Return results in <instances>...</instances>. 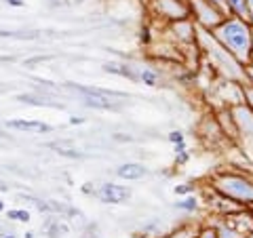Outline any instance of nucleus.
Here are the masks:
<instances>
[{
  "instance_id": "f257e3e1",
  "label": "nucleus",
  "mask_w": 253,
  "mask_h": 238,
  "mask_svg": "<svg viewBox=\"0 0 253 238\" xmlns=\"http://www.w3.org/2000/svg\"><path fill=\"white\" fill-rule=\"evenodd\" d=\"M211 34L236 61L247 63L251 59L253 28H251L249 21L234 17V15H228L217 28L211 30Z\"/></svg>"
},
{
  "instance_id": "f03ea898",
  "label": "nucleus",
  "mask_w": 253,
  "mask_h": 238,
  "mask_svg": "<svg viewBox=\"0 0 253 238\" xmlns=\"http://www.w3.org/2000/svg\"><path fill=\"white\" fill-rule=\"evenodd\" d=\"M213 192L221 198L230 200L239 207H251L253 204V179L239 171H221L211 177Z\"/></svg>"
},
{
  "instance_id": "7ed1b4c3",
  "label": "nucleus",
  "mask_w": 253,
  "mask_h": 238,
  "mask_svg": "<svg viewBox=\"0 0 253 238\" xmlns=\"http://www.w3.org/2000/svg\"><path fill=\"white\" fill-rule=\"evenodd\" d=\"M70 89L83 95L84 106L95 108V110H121L116 99H126V93L112 91V89H97V86H81V84H70Z\"/></svg>"
},
{
  "instance_id": "20e7f679",
  "label": "nucleus",
  "mask_w": 253,
  "mask_h": 238,
  "mask_svg": "<svg viewBox=\"0 0 253 238\" xmlns=\"http://www.w3.org/2000/svg\"><path fill=\"white\" fill-rule=\"evenodd\" d=\"M188 6H190V17L194 19L196 26L203 30H209V32L213 28H217L228 17L224 11H219L209 0H188Z\"/></svg>"
},
{
  "instance_id": "39448f33",
  "label": "nucleus",
  "mask_w": 253,
  "mask_h": 238,
  "mask_svg": "<svg viewBox=\"0 0 253 238\" xmlns=\"http://www.w3.org/2000/svg\"><path fill=\"white\" fill-rule=\"evenodd\" d=\"M150 9L165 21H179L190 17L188 0H150Z\"/></svg>"
},
{
  "instance_id": "423d86ee",
  "label": "nucleus",
  "mask_w": 253,
  "mask_h": 238,
  "mask_svg": "<svg viewBox=\"0 0 253 238\" xmlns=\"http://www.w3.org/2000/svg\"><path fill=\"white\" fill-rule=\"evenodd\" d=\"M95 196H97L104 204H125L131 198V188L106 181V184H101L97 190H95Z\"/></svg>"
},
{
  "instance_id": "0eeeda50",
  "label": "nucleus",
  "mask_w": 253,
  "mask_h": 238,
  "mask_svg": "<svg viewBox=\"0 0 253 238\" xmlns=\"http://www.w3.org/2000/svg\"><path fill=\"white\" fill-rule=\"evenodd\" d=\"M196 30H199V26L194 23L192 17L171 23V32L175 34V38L179 42H186V44H192V42L196 44Z\"/></svg>"
},
{
  "instance_id": "6e6552de",
  "label": "nucleus",
  "mask_w": 253,
  "mask_h": 238,
  "mask_svg": "<svg viewBox=\"0 0 253 238\" xmlns=\"http://www.w3.org/2000/svg\"><path fill=\"white\" fill-rule=\"evenodd\" d=\"M11 131H23V133H51L53 126L42 120H26V118H13L6 122Z\"/></svg>"
},
{
  "instance_id": "1a4fd4ad",
  "label": "nucleus",
  "mask_w": 253,
  "mask_h": 238,
  "mask_svg": "<svg viewBox=\"0 0 253 238\" xmlns=\"http://www.w3.org/2000/svg\"><path fill=\"white\" fill-rule=\"evenodd\" d=\"M116 177H121L125 181H139L148 177V166L141 162H125L116 169Z\"/></svg>"
},
{
  "instance_id": "9d476101",
  "label": "nucleus",
  "mask_w": 253,
  "mask_h": 238,
  "mask_svg": "<svg viewBox=\"0 0 253 238\" xmlns=\"http://www.w3.org/2000/svg\"><path fill=\"white\" fill-rule=\"evenodd\" d=\"M224 2H226L230 15L249 21V0H224Z\"/></svg>"
},
{
  "instance_id": "9b49d317",
  "label": "nucleus",
  "mask_w": 253,
  "mask_h": 238,
  "mask_svg": "<svg viewBox=\"0 0 253 238\" xmlns=\"http://www.w3.org/2000/svg\"><path fill=\"white\" fill-rule=\"evenodd\" d=\"M175 209L184 211V213H196V211L201 209V200H199V196H196V194L181 196V198H177V202H175Z\"/></svg>"
},
{
  "instance_id": "f8f14e48",
  "label": "nucleus",
  "mask_w": 253,
  "mask_h": 238,
  "mask_svg": "<svg viewBox=\"0 0 253 238\" xmlns=\"http://www.w3.org/2000/svg\"><path fill=\"white\" fill-rule=\"evenodd\" d=\"M104 70H106V72H110V74H116V76H123V78H131V80H137V74L133 72L129 66H125V63H106Z\"/></svg>"
},
{
  "instance_id": "ddd939ff",
  "label": "nucleus",
  "mask_w": 253,
  "mask_h": 238,
  "mask_svg": "<svg viewBox=\"0 0 253 238\" xmlns=\"http://www.w3.org/2000/svg\"><path fill=\"white\" fill-rule=\"evenodd\" d=\"M137 80H141L146 86H156L158 84V72L152 68H141L137 74Z\"/></svg>"
},
{
  "instance_id": "4468645a",
  "label": "nucleus",
  "mask_w": 253,
  "mask_h": 238,
  "mask_svg": "<svg viewBox=\"0 0 253 238\" xmlns=\"http://www.w3.org/2000/svg\"><path fill=\"white\" fill-rule=\"evenodd\" d=\"M6 217L13 219V221L28 224V221H30V211H26V209H9V211H6Z\"/></svg>"
},
{
  "instance_id": "2eb2a0df",
  "label": "nucleus",
  "mask_w": 253,
  "mask_h": 238,
  "mask_svg": "<svg viewBox=\"0 0 253 238\" xmlns=\"http://www.w3.org/2000/svg\"><path fill=\"white\" fill-rule=\"evenodd\" d=\"M188 160H190V152L186 148V141H184V144H177L175 146V162L177 164H186Z\"/></svg>"
},
{
  "instance_id": "dca6fc26",
  "label": "nucleus",
  "mask_w": 253,
  "mask_h": 238,
  "mask_svg": "<svg viewBox=\"0 0 253 238\" xmlns=\"http://www.w3.org/2000/svg\"><path fill=\"white\" fill-rule=\"evenodd\" d=\"M196 236V232L192 228H179V230H175L173 234H169V236H165V238H194Z\"/></svg>"
},
{
  "instance_id": "f3484780",
  "label": "nucleus",
  "mask_w": 253,
  "mask_h": 238,
  "mask_svg": "<svg viewBox=\"0 0 253 238\" xmlns=\"http://www.w3.org/2000/svg\"><path fill=\"white\" fill-rule=\"evenodd\" d=\"M173 192H175L177 196H188V194L196 192V186L194 184H179V186L173 188Z\"/></svg>"
},
{
  "instance_id": "a211bd4d",
  "label": "nucleus",
  "mask_w": 253,
  "mask_h": 238,
  "mask_svg": "<svg viewBox=\"0 0 253 238\" xmlns=\"http://www.w3.org/2000/svg\"><path fill=\"white\" fill-rule=\"evenodd\" d=\"M196 238H219V234H217L215 226H205L196 232Z\"/></svg>"
},
{
  "instance_id": "6ab92c4d",
  "label": "nucleus",
  "mask_w": 253,
  "mask_h": 238,
  "mask_svg": "<svg viewBox=\"0 0 253 238\" xmlns=\"http://www.w3.org/2000/svg\"><path fill=\"white\" fill-rule=\"evenodd\" d=\"M243 72H245V86H253V61L251 59L247 63H243Z\"/></svg>"
},
{
  "instance_id": "aec40b11",
  "label": "nucleus",
  "mask_w": 253,
  "mask_h": 238,
  "mask_svg": "<svg viewBox=\"0 0 253 238\" xmlns=\"http://www.w3.org/2000/svg\"><path fill=\"white\" fill-rule=\"evenodd\" d=\"M51 148L57 150V154H61V156H70V158H83V154L78 152V150H68V148L57 146V144H51Z\"/></svg>"
},
{
  "instance_id": "412c9836",
  "label": "nucleus",
  "mask_w": 253,
  "mask_h": 238,
  "mask_svg": "<svg viewBox=\"0 0 253 238\" xmlns=\"http://www.w3.org/2000/svg\"><path fill=\"white\" fill-rule=\"evenodd\" d=\"M167 139L171 141L173 146H177V144H184V141H186V139H184V133H181V131H171V133L167 135Z\"/></svg>"
},
{
  "instance_id": "4be33fe9",
  "label": "nucleus",
  "mask_w": 253,
  "mask_h": 238,
  "mask_svg": "<svg viewBox=\"0 0 253 238\" xmlns=\"http://www.w3.org/2000/svg\"><path fill=\"white\" fill-rule=\"evenodd\" d=\"M245 101H247V106L253 110V86H245Z\"/></svg>"
},
{
  "instance_id": "5701e85b",
  "label": "nucleus",
  "mask_w": 253,
  "mask_h": 238,
  "mask_svg": "<svg viewBox=\"0 0 253 238\" xmlns=\"http://www.w3.org/2000/svg\"><path fill=\"white\" fill-rule=\"evenodd\" d=\"M209 2H213V4H215L219 11H224L226 15H230V13H228V6H226V2H224V0H209Z\"/></svg>"
},
{
  "instance_id": "b1692460",
  "label": "nucleus",
  "mask_w": 253,
  "mask_h": 238,
  "mask_svg": "<svg viewBox=\"0 0 253 238\" xmlns=\"http://www.w3.org/2000/svg\"><path fill=\"white\" fill-rule=\"evenodd\" d=\"M139 40L144 42V44H150V30H148V28H144V30H141V34H139Z\"/></svg>"
},
{
  "instance_id": "393cba45",
  "label": "nucleus",
  "mask_w": 253,
  "mask_h": 238,
  "mask_svg": "<svg viewBox=\"0 0 253 238\" xmlns=\"http://www.w3.org/2000/svg\"><path fill=\"white\" fill-rule=\"evenodd\" d=\"M2 2H6L9 6H17V9H21V6H26V0H2Z\"/></svg>"
},
{
  "instance_id": "a878e982",
  "label": "nucleus",
  "mask_w": 253,
  "mask_h": 238,
  "mask_svg": "<svg viewBox=\"0 0 253 238\" xmlns=\"http://www.w3.org/2000/svg\"><path fill=\"white\" fill-rule=\"evenodd\" d=\"M84 122V118L81 116H70V124H83Z\"/></svg>"
},
{
  "instance_id": "bb28decb",
  "label": "nucleus",
  "mask_w": 253,
  "mask_h": 238,
  "mask_svg": "<svg viewBox=\"0 0 253 238\" xmlns=\"http://www.w3.org/2000/svg\"><path fill=\"white\" fill-rule=\"evenodd\" d=\"M249 23L253 28V0H249Z\"/></svg>"
},
{
  "instance_id": "cd10ccee",
  "label": "nucleus",
  "mask_w": 253,
  "mask_h": 238,
  "mask_svg": "<svg viewBox=\"0 0 253 238\" xmlns=\"http://www.w3.org/2000/svg\"><path fill=\"white\" fill-rule=\"evenodd\" d=\"M0 192H9V184L2 181V179H0Z\"/></svg>"
},
{
  "instance_id": "c85d7f7f",
  "label": "nucleus",
  "mask_w": 253,
  "mask_h": 238,
  "mask_svg": "<svg viewBox=\"0 0 253 238\" xmlns=\"http://www.w3.org/2000/svg\"><path fill=\"white\" fill-rule=\"evenodd\" d=\"M0 238H15V236H13V234H2Z\"/></svg>"
},
{
  "instance_id": "c756f323",
  "label": "nucleus",
  "mask_w": 253,
  "mask_h": 238,
  "mask_svg": "<svg viewBox=\"0 0 253 238\" xmlns=\"http://www.w3.org/2000/svg\"><path fill=\"white\" fill-rule=\"evenodd\" d=\"M0 211H4V202L2 200H0Z\"/></svg>"
},
{
  "instance_id": "7c9ffc66",
  "label": "nucleus",
  "mask_w": 253,
  "mask_h": 238,
  "mask_svg": "<svg viewBox=\"0 0 253 238\" xmlns=\"http://www.w3.org/2000/svg\"><path fill=\"white\" fill-rule=\"evenodd\" d=\"M251 61H253V42H251Z\"/></svg>"
},
{
  "instance_id": "2f4dec72",
  "label": "nucleus",
  "mask_w": 253,
  "mask_h": 238,
  "mask_svg": "<svg viewBox=\"0 0 253 238\" xmlns=\"http://www.w3.org/2000/svg\"><path fill=\"white\" fill-rule=\"evenodd\" d=\"M247 238H253V230H251V232H249V236Z\"/></svg>"
},
{
  "instance_id": "473e14b6",
  "label": "nucleus",
  "mask_w": 253,
  "mask_h": 238,
  "mask_svg": "<svg viewBox=\"0 0 253 238\" xmlns=\"http://www.w3.org/2000/svg\"><path fill=\"white\" fill-rule=\"evenodd\" d=\"M249 211H251V215H253V204H251V207H249Z\"/></svg>"
},
{
  "instance_id": "72a5a7b5",
  "label": "nucleus",
  "mask_w": 253,
  "mask_h": 238,
  "mask_svg": "<svg viewBox=\"0 0 253 238\" xmlns=\"http://www.w3.org/2000/svg\"><path fill=\"white\" fill-rule=\"evenodd\" d=\"M194 238H196V236H194Z\"/></svg>"
}]
</instances>
